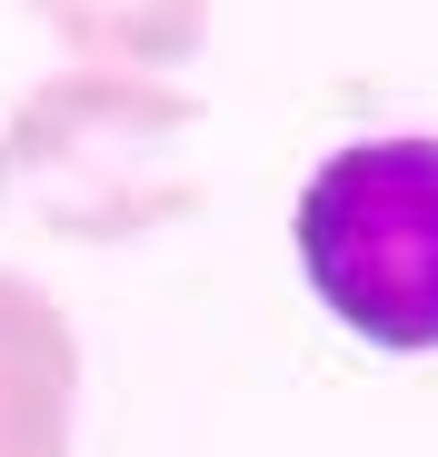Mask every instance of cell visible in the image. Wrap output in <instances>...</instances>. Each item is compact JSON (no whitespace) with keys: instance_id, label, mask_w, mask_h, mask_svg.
<instances>
[{"instance_id":"obj_4","label":"cell","mask_w":438,"mask_h":457,"mask_svg":"<svg viewBox=\"0 0 438 457\" xmlns=\"http://www.w3.org/2000/svg\"><path fill=\"white\" fill-rule=\"evenodd\" d=\"M90 70H190L209 40V0H21Z\"/></svg>"},{"instance_id":"obj_1","label":"cell","mask_w":438,"mask_h":457,"mask_svg":"<svg viewBox=\"0 0 438 457\" xmlns=\"http://www.w3.org/2000/svg\"><path fill=\"white\" fill-rule=\"evenodd\" d=\"M0 209L40 239L130 249L199 209V100L180 70H60L0 120Z\"/></svg>"},{"instance_id":"obj_3","label":"cell","mask_w":438,"mask_h":457,"mask_svg":"<svg viewBox=\"0 0 438 457\" xmlns=\"http://www.w3.org/2000/svg\"><path fill=\"white\" fill-rule=\"evenodd\" d=\"M70 418H80V328L30 269H0V457H70Z\"/></svg>"},{"instance_id":"obj_2","label":"cell","mask_w":438,"mask_h":457,"mask_svg":"<svg viewBox=\"0 0 438 457\" xmlns=\"http://www.w3.org/2000/svg\"><path fill=\"white\" fill-rule=\"evenodd\" d=\"M319 319L379 358H438V129L339 139L289 209Z\"/></svg>"}]
</instances>
